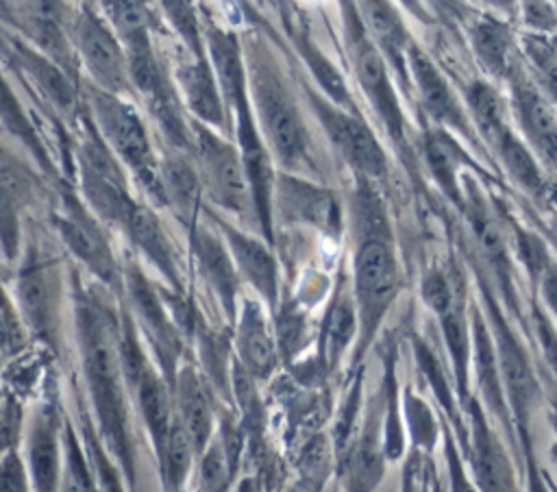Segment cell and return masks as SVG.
I'll use <instances>...</instances> for the list:
<instances>
[{"label": "cell", "instance_id": "1", "mask_svg": "<svg viewBox=\"0 0 557 492\" xmlns=\"http://www.w3.org/2000/svg\"><path fill=\"white\" fill-rule=\"evenodd\" d=\"M74 324L85 383L107 451L135 483V451L128 422V383L122 368L120 324L107 303L76 283Z\"/></svg>", "mask_w": 557, "mask_h": 492}, {"label": "cell", "instance_id": "2", "mask_svg": "<svg viewBox=\"0 0 557 492\" xmlns=\"http://www.w3.org/2000/svg\"><path fill=\"white\" fill-rule=\"evenodd\" d=\"M89 118L117 161L135 176L146 198L165 207L159 161L137 109L122 96L100 87L89 89Z\"/></svg>", "mask_w": 557, "mask_h": 492}, {"label": "cell", "instance_id": "3", "mask_svg": "<svg viewBox=\"0 0 557 492\" xmlns=\"http://www.w3.org/2000/svg\"><path fill=\"white\" fill-rule=\"evenodd\" d=\"M248 87L252 91L261 133L276 159L283 165H300L309 150L307 128L289 87L263 52L250 59Z\"/></svg>", "mask_w": 557, "mask_h": 492}, {"label": "cell", "instance_id": "4", "mask_svg": "<svg viewBox=\"0 0 557 492\" xmlns=\"http://www.w3.org/2000/svg\"><path fill=\"white\" fill-rule=\"evenodd\" d=\"M191 150L196 152L200 183L211 200L242 218L255 213L239 150L198 120L191 122Z\"/></svg>", "mask_w": 557, "mask_h": 492}, {"label": "cell", "instance_id": "5", "mask_svg": "<svg viewBox=\"0 0 557 492\" xmlns=\"http://www.w3.org/2000/svg\"><path fill=\"white\" fill-rule=\"evenodd\" d=\"M126 50L131 89L144 98L148 111L159 122L163 135L178 148L191 150V122L187 124L181 109L176 85L154 54L152 41L137 44Z\"/></svg>", "mask_w": 557, "mask_h": 492}, {"label": "cell", "instance_id": "6", "mask_svg": "<svg viewBox=\"0 0 557 492\" xmlns=\"http://www.w3.org/2000/svg\"><path fill=\"white\" fill-rule=\"evenodd\" d=\"M54 229L70 253L100 283L109 287H117L122 283V268L115 261L98 218L74 194H61V205L54 213Z\"/></svg>", "mask_w": 557, "mask_h": 492}, {"label": "cell", "instance_id": "7", "mask_svg": "<svg viewBox=\"0 0 557 492\" xmlns=\"http://www.w3.org/2000/svg\"><path fill=\"white\" fill-rule=\"evenodd\" d=\"M346 2V17H348V35H350V52H352V63L355 72L359 78V85L370 100L372 109L385 124L387 133L396 139L403 142L405 135V115L400 109V102L396 98V91L392 87L389 74H387V61L379 46L370 39L368 30L363 28L357 9L352 0Z\"/></svg>", "mask_w": 557, "mask_h": 492}, {"label": "cell", "instance_id": "8", "mask_svg": "<svg viewBox=\"0 0 557 492\" xmlns=\"http://www.w3.org/2000/svg\"><path fill=\"white\" fill-rule=\"evenodd\" d=\"M122 285L128 294L131 307L141 322L144 333L152 342L157 350V359L163 368V377L168 383H174L176 374V361L181 353V337L178 329L174 324V318L170 316V303L165 296L150 283V279L141 272V268L135 261H128L122 270Z\"/></svg>", "mask_w": 557, "mask_h": 492}, {"label": "cell", "instance_id": "9", "mask_svg": "<svg viewBox=\"0 0 557 492\" xmlns=\"http://www.w3.org/2000/svg\"><path fill=\"white\" fill-rule=\"evenodd\" d=\"M74 44L94 87L122 96L131 89L126 50L102 15L83 9L74 20Z\"/></svg>", "mask_w": 557, "mask_h": 492}, {"label": "cell", "instance_id": "10", "mask_svg": "<svg viewBox=\"0 0 557 492\" xmlns=\"http://www.w3.org/2000/svg\"><path fill=\"white\" fill-rule=\"evenodd\" d=\"M331 144L359 174L379 179L387 172V157L370 126L355 113L318 94L309 96Z\"/></svg>", "mask_w": 557, "mask_h": 492}, {"label": "cell", "instance_id": "11", "mask_svg": "<svg viewBox=\"0 0 557 492\" xmlns=\"http://www.w3.org/2000/svg\"><path fill=\"white\" fill-rule=\"evenodd\" d=\"M396 285V261L389 246L379 237L366 239L355 259V292L363 340L376 331L381 318L394 300Z\"/></svg>", "mask_w": 557, "mask_h": 492}, {"label": "cell", "instance_id": "12", "mask_svg": "<svg viewBox=\"0 0 557 492\" xmlns=\"http://www.w3.org/2000/svg\"><path fill=\"white\" fill-rule=\"evenodd\" d=\"M57 263L48 257H41L30 250V257L22 263L15 279V298L20 307V316L26 327L44 340H52L57 331V313H59V281Z\"/></svg>", "mask_w": 557, "mask_h": 492}, {"label": "cell", "instance_id": "13", "mask_svg": "<svg viewBox=\"0 0 557 492\" xmlns=\"http://www.w3.org/2000/svg\"><path fill=\"white\" fill-rule=\"evenodd\" d=\"M61 429L63 422L52 405H41L26 427L24 462L35 490H54L59 485L63 464Z\"/></svg>", "mask_w": 557, "mask_h": 492}, {"label": "cell", "instance_id": "14", "mask_svg": "<svg viewBox=\"0 0 557 492\" xmlns=\"http://www.w3.org/2000/svg\"><path fill=\"white\" fill-rule=\"evenodd\" d=\"M407 70L416 83V91H418L426 113L437 124L459 131L466 137H472L468 118H466L455 91L450 89L448 81L442 76V72L429 59V54L422 52L416 44H409V48H407Z\"/></svg>", "mask_w": 557, "mask_h": 492}, {"label": "cell", "instance_id": "15", "mask_svg": "<svg viewBox=\"0 0 557 492\" xmlns=\"http://www.w3.org/2000/svg\"><path fill=\"white\" fill-rule=\"evenodd\" d=\"M507 78L511 83L518 120L529 142L546 163L557 165V113L553 102L542 94L537 85L520 74L516 65Z\"/></svg>", "mask_w": 557, "mask_h": 492}, {"label": "cell", "instance_id": "16", "mask_svg": "<svg viewBox=\"0 0 557 492\" xmlns=\"http://www.w3.org/2000/svg\"><path fill=\"white\" fill-rule=\"evenodd\" d=\"M120 229L124 231L128 242L137 248V253H141V257L148 263H152L178 294H183L176 250L157 213L148 205L135 200L128 213L124 216Z\"/></svg>", "mask_w": 557, "mask_h": 492}, {"label": "cell", "instance_id": "17", "mask_svg": "<svg viewBox=\"0 0 557 492\" xmlns=\"http://www.w3.org/2000/svg\"><path fill=\"white\" fill-rule=\"evenodd\" d=\"M176 91L181 102L194 113V118L211 128L226 126V102L215 78V72L205 54L191 61L178 63L174 70Z\"/></svg>", "mask_w": 557, "mask_h": 492}, {"label": "cell", "instance_id": "18", "mask_svg": "<svg viewBox=\"0 0 557 492\" xmlns=\"http://www.w3.org/2000/svg\"><path fill=\"white\" fill-rule=\"evenodd\" d=\"M191 253L196 257V266L207 281V285L213 290V294L220 298L224 311L228 318H235V300H237V268L235 261L224 246V242L209 231L207 226L191 222Z\"/></svg>", "mask_w": 557, "mask_h": 492}, {"label": "cell", "instance_id": "19", "mask_svg": "<svg viewBox=\"0 0 557 492\" xmlns=\"http://www.w3.org/2000/svg\"><path fill=\"white\" fill-rule=\"evenodd\" d=\"M226 248L235 261L237 272L268 300L270 307L276 305L278 292V270L272 253L257 237L218 220Z\"/></svg>", "mask_w": 557, "mask_h": 492}, {"label": "cell", "instance_id": "20", "mask_svg": "<svg viewBox=\"0 0 557 492\" xmlns=\"http://www.w3.org/2000/svg\"><path fill=\"white\" fill-rule=\"evenodd\" d=\"M172 392L176 405L174 414L187 429L194 448L200 455L213 435V409L207 388L191 364H183L176 368Z\"/></svg>", "mask_w": 557, "mask_h": 492}, {"label": "cell", "instance_id": "21", "mask_svg": "<svg viewBox=\"0 0 557 492\" xmlns=\"http://www.w3.org/2000/svg\"><path fill=\"white\" fill-rule=\"evenodd\" d=\"M496 348H498L496 359H498L503 390L509 396L516 420L524 429L529 420L531 403L535 398V379L529 368L524 350L520 348V344L516 342V337L509 333L507 324L500 318L496 322Z\"/></svg>", "mask_w": 557, "mask_h": 492}, {"label": "cell", "instance_id": "22", "mask_svg": "<svg viewBox=\"0 0 557 492\" xmlns=\"http://www.w3.org/2000/svg\"><path fill=\"white\" fill-rule=\"evenodd\" d=\"M355 9L363 28L376 41L383 57H387L396 72L405 78L407 48L411 41L396 7L389 0H357Z\"/></svg>", "mask_w": 557, "mask_h": 492}, {"label": "cell", "instance_id": "23", "mask_svg": "<svg viewBox=\"0 0 557 492\" xmlns=\"http://www.w3.org/2000/svg\"><path fill=\"white\" fill-rule=\"evenodd\" d=\"M237 350L252 377H268L276 364V346L268 320L255 300H246L237 320Z\"/></svg>", "mask_w": 557, "mask_h": 492}, {"label": "cell", "instance_id": "24", "mask_svg": "<svg viewBox=\"0 0 557 492\" xmlns=\"http://www.w3.org/2000/svg\"><path fill=\"white\" fill-rule=\"evenodd\" d=\"M468 35L481 67L492 76L507 78L513 70V37L507 24L498 17L483 15L470 22Z\"/></svg>", "mask_w": 557, "mask_h": 492}, {"label": "cell", "instance_id": "25", "mask_svg": "<svg viewBox=\"0 0 557 492\" xmlns=\"http://www.w3.org/2000/svg\"><path fill=\"white\" fill-rule=\"evenodd\" d=\"M159 181L163 189L165 207H170L187 224L196 222L202 183L194 163L181 155L159 161Z\"/></svg>", "mask_w": 557, "mask_h": 492}, {"label": "cell", "instance_id": "26", "mask_svg": "<svg viewBox=\"0 0 557 492\" xmlns=\"http://www.w3.org/2000/svg\"><path fill=\"white\" fill-rule=\"evenodd\" d=\"M30 194V183L9 161L0 163V244L7 259H15L20 246V205Z\"/></svg>", "mask_w": 557, "mask_h": 492}, {"label": "cell", "instance_id": "27", "mask_svg": "<svg viewBox=\"0 0 557 492\" xmlns=\"http://www.w3.org/2000/svg\"><path fill=\"white\" fill-rule=\"evenodd\" d=\"M100 9L124 48L152 41L154 17L150 0H100Z\"/></svg>", "mask_w": 557, "mask_h": 492}, {"label": "cell", "instance_id": "28", "mask_svg": "<svg viewBox=\"0 0 557 492\" xmlns=\"http://www.w3.org/2000/svg\"><path fill=\"white\" fill-rule=\"evenodd\" d=\"M461 207L468 213L470 229L485 255V259L492 263V268L498 272L503 281H507L509 272V257H507V246L503 239V233L498 229V222L492 218L487 207L476 198L474 192L468 194V200L461 202Z\"/></svg>", "mask_w": 557, "mask_h": 492}, {"label": "cell", "instance_id": "29", "mask_svg": "<svg viewBox=\"0 0 557 492\" xmlns=\"http://www.w3.org/2000/svg\"><path fill=\"white\" fill-rule=\"evenodd\" d=\"M278 194H281V200H285V209L298 220L329 224L333 218L335 205L331 196L320 187L296 181L292 176H281Z\"/></svg>", "mask_w": 557, "mask_h": 492}, {"label": "cell", "instance_id": "30", "mask_svg": "<svg viewBox=\"0 0 557 492\" xmlns=\"http://www.w3.org/2000/svg\"><path fill=\"white\" fill-rule=\"evenodd\" d=\"M194 455H196L194 442H191L187 429L183 427V422L174 414V420L170 425V431H168V438L163 442V448L157 455L159 470H161L165 488L178 490V488L185 485V481L189 477V470H191Z\"/></svg>", "mask_w": 557, "mask_h": 492}, {"label": "cell", "instance_id": "31", "mask_svg": "<svg viewBox=\"0 0 557 492\" xmlns=\"http://www.w3.org/2000/svg\"><path fill=\"white\" fill-rule=\"evenodd\" d=\"M466 102L470 107V113L481 131V135L485 137L487 144H496V139L509 131L507 118H505V107L500 96L496 94V89L485 83V81H472L466 87Z\"/></svg>", "mask_w": 557, "mask_h": 492}, {"label": "cell", "instance_id": "32", "mask_svg": "<svg viewBox=\"0 0 557 492\" xmlns=\"http://www.w3.org/2000/svg\"><path fill=\"white\" fill-rule=\"evenodd\" d=\"M424 155L429 161V168L435 176V181L440 183V187L450 196V200H455L457 205H461V192H459V148L457 144L444 135L442 131L437 133H429L424 137Z\"/></svg>", "mask_w": 557, "mask_h": 492}, {"label": "cell", "instance_id": "33", "mask_svg": "<svg viewBox=\"0 0 557 492\" xmlns=\"http://www.w3.org/2000/svg\"><path fill=\"white\" fill-rule=\"evenodd\" d=\"M494 150L498 152L503 165L507 168V172L529 192L540 194L544 189V179L540 172V165L535 161V157L531 155V150L524 146L522 139H518L513 135V131H505L496 144Z\"/></svg>", "mask_w": 557, "mask_h": 492}, {"label": "cell", "instance_id": "34", "mask_svg": "<svg viewBox=\"0 0 557 492\" xmlns=\"http://www.w3.org/2000/svg\"><path fill=\"white\" fill-rule=\"evenodd\" d=\"M472 324H474V366H476L479 383H481L483 394L490 401V405L494 409L503 411V383H500L498 359H496L492 337H490L483 320L479 318V313H474Z\"/></svg>", "mask_w": 557, "mask_h": 492}, {"label": "cell", "instance_id": "35", "mask_svg": "<svg viewBox=\"0 0 557 492\" xmlns=\"http://www.w3.org/2000/svg\"><path fill=\"white\" fill-rule=\"evenodd\" d=\"M298 48H300V54L302 59L307 61L313 78L318 81V85L324 89L326 98L333 100L335 104L348 109V111H355L352 107V98H350V91L342 78V74L337 72V67L324 57V52L318 50V46L313 41H309L307 37H298Z\"/></svg>", "mask_w": 557, "mask_h": 492}, {"label": "cell", "instance_id": "36", "mask_svg": "<svg viewBox=\"0 0 557 492\" xmlns=\"http://www.w3.org/2000/svg\"><path fill=\"white\" fill-rule=\"evenodd\" d=\"M474 442H476V475L483 488H505L507 466L500 448L496 446L492 431L487 429L481 414L474 411Z\"/></svg>", "mask_w": 557, "mask_h": 492}, {"label": "cell", "instance_id": "37", "mask_svg": "<svg viewBox=\"0 0 557 492\" xmlns=\"http://www.w3.org/2000/svg\"><path fill=\"white\" fill-rule=\"evenodd\" d=\"M0 120H2V124H4L15 137L22 139V144H24L26 148H30V150L37 155L39 163H41L44 168H48L46 150H44V146H41V142H39V137H37L33 124H30L28 118L24 115V111H22V107H20V102H17V98H15V94H13V89L9 87V83L4 81L2 74H0Z\"/></svg>", "mask_w": 557, "mask_h": 492}, {"label": "cell", "instance_id": "38", "mask_svg": "<svg viewBox=\"0 0 557 492\" xmlns=\"http://www.w3.org/2000/svg\"><path fill=\"white\" fill-rule=\"evenodd\" d=\"M159 4L163 15L170 20L174 30L178 33V37L187 44L189 52L196 57L205 54L202 30H200V22L191 0H159Z\"/></svg>", "mask_w": 557, "mask_h": 492}, {"label": "cell", "instance_id": "39", "mask_svg": "<svg viewBox=\"0 0 557 492\" xmlns=\"http://www.w3.org/2000/svg\"><path fill=\"white\" fill-rule=\"evenodd\" d=\"M440 322H442V329H444V335H446V344H448V350H450V357H453V364H455L457 379H459L461 388H466V372H468L470 350H468V333H466V324H463V316H461L459 305H455L453 309L442 313Z\"/></svg>", "mask_w": 557, "mask_h": 492}, {"label": "cell", "instance_id": "40", "mask_svg": "<svg viewBox=\"0 0 557 492\" xmlns=\"http://www.w3.org/2000/svg\"><path fill=\"white\" fill-rule=\"evenodd\" d=\"M357 329V313L350 300H339L326 322V355L329 361L335 364L342 350L348 346Z\"/></svg>", "mask_w": 557, "mask_h": 492}, {"label": "cell", "instance_id": "41", "mask_svg": "<svg viewBox=\"0 0 557 492\" xmlns=\"http://www.w3.org/2000/svg\"><path fill=\"white\" fill-rule=\"evenodd\" d=\"M233 470L226 457V451L220 440H209L200 453L198 483L202 490H224L228 485Z\"/></svg>", "mask_w": 557, "mask_h": 492}, {"label": "cell", "instance_id": "42", "mask_svg": "<svg viewBox=\"0 0 557 492\" xmlns=\"http://www.w3.org/2000/svg\"><path fill=\"white\" fill-rule=\"evenodd\" d=\"M524 48H527V54H529L533 67L540 74V81L546 85L548 94L557 102V59L548 50L546 39H542L540 35H531L524 39Z\"/></svg>", "mask_w": 557, "mask_h": 492}, {"label": "cell", "instance_id": "43", "mask_svg": "<svg viewBox=\"0 0 557 492\" xmlns=\"http://www.w3.org/2000/svg\"><path fill=\"white\" fill-rule=\"evenodd\" d=\"M422 298L437 313V318L457 305L453 285L446 279V274H442V272H429L424 276V281H422Z\"/></svg>", "mask_w": 557, "mask_h": 492}, {"label": "cell", "instance_id": "44", "mask_svg": "<svg viewBox=\"0 0 557 492\" xmlns=\"http://www.w3.org/2000/svg\"><path fill=\"white\" fill-rule=\"evenodd\" d=\"M518 255L535 281L540 279V274L544 272V268L550 261V255H548L544 242L535 233L522 231V229H518Z\"/></svg>", "mask_w": 557, "mask_h": 492}, {"label": "cell", "instance_id": "45", "mask_svg": "<svg viewBox=\"0 0 557 492\" xmlns=\"http://www.w3.org/2000/svg\"><path fill=\"white\" fill-rule=\"evenodd\" d=\"M30 477L26 462L20 457V453L9 446L0 451V490H28Z\"/></svg>", "mask_w": 557, "mask_h": 492}, {"label": "cell", "instance_id": "46", "mask_svg": "<svg viewBox=\"0 0 557 492\" xmlns=\"http://www.w3.org/2000/svg\"><path fill=\"white\" fill-rule=\"evenodd\" d=\"M524 22L537 33L557 30V7L550 0H516Z\"/></svg>", "mask_w": 557, "mask_h": 492}, {"label": "cell", "instance_id": "47", "mask_svg": "<svg viewBox=\"0 0 557 492\" xmlns=\"http://www.w3.org/2000/svg\"><path fill=\"white\" fill-rule=\"evenodd\" d=\"M407 420L413 440L422 446H431L435 440V422L429 407L416 396H407Z\"/></svg>", "mask_w": 557, "mask_h": 492}, {"label": "cell", "instance_id": "48", "mask_svg": "<svg viewBox=\"0 0 557 492\" xmlns=\"http://www.w3.org/2000/svg\"><path fill=\"white\" fill-rule=\"evenodd\" d=\"M17 429H20V416H15V407L11 403L0 401V451L13 446Z\"/></svg>", "mask_w": 557, "mask_h": 492}, {"label": "cell", "instance_id": "49", "mask_svg": "<svg viewBox=\"0 0 557 492\" xmlns=\"http://www.w3.org/2000/svg\"><path fill=\"white\" fill-rule=\"evenodd\" d=\"M426 2L446 22H463V20H468L470 9H468L466 0H424V7H426Z\"/></svg>", "mask_w": 557, "mask_h": 492}, {"label": "cell", "instance_id": "50", "mask_svg": "<svg viewBox=\"0 0 557 492\" xmlns=\"http://www.w3.org/2000/svg\"><path fill=\"white\" fill-rule=\"evenodd\" d=\"M537 281H540V287H542L546 305L550 307L553 316L557 318V261L550 259Z\"/></svg>", "mask_w": 557, "mask_h": 492}, {"label": "cell", "instance_id": "51", "mask_svg": "<svg viewBox=\"0 0 557 492\" xmlns=\"http://www.w3.org/2000/svg\"><path fill=\"white\" fill-rule=\"evenodd\" d=\"M540 333H542V342H544V350L548 357V364L557 377V333H553L542 320H540Z\"/></svg>", "mask_w": 557, "mask_h": 492}, {"label": "cell", "instance_id": "52", "mask_svg": "<svg viewBox=\"0 0 557 492\" xmlns=\"http://www.w3.org/2000/svg\"><path fill=\"white\" fill-rule=\"evenodd\" d=\"M481 2L503 15H509L516 11V0H481Z\"/></svg>", "mask_w": 557, "mask_h": 492}, {"label": "cell", "instance_id": "53", "mask_svg": "<svg viewBox=\"0 0 557 492\" xmlns=\"http://www.w3.org/2000/svg\"><path fill=\"white\" fill-rule=\"evenodd\" d=\"M405 9H409L416 17H420V20H429V13H426V7H424V2L422 0H398Z\"/></svg>", "mask_w": 557, "mask_h": 492}, {"label": "cell", "instance_id": "54", "mask_svg": "<svg viewBox=\"0 0 557 492\" xmlns=\"http://www.w3.org/2000/svg\"><path fill=\"white\" fill-rule=\"evenodd\" d=\"M546 44H548V50L553 52V57L557 59V30H553V35L546 39Z\"/></svg>", "mask_w": 557, "mask_h": 492}, {"label": "cell", "instance_id": "55", "mask_svg": "<svg viewBox=\"0 0 557 492\" xmlns=\"http://www.w3.org/2000/svg\"><path fill=\"white\" fill-rule=\"evenodd\" d=\"M7 161V157H4V150H2V146H0V163H4Z\"/></svg>", "mask_w": 557, "mask_h": 492}, {"label": "cell", "instance_id": "56", "mask_svg": "<svg viewBox=\"0 0 557 492\" xmlns=\"http://www.w3.org/2000/svg\"><path fill=\"white\" fill-rule=\"evenodd\" d=\"M553 455H555V459H557V442H555V446H553Z\"/></svg>", "mask_w": 557, "mask_h": 492}, {"label": "cell", "instance_id": "57", "mask_svg": "<svg viewBox=\"0 0 557 492\" xmlns=\"http://www.w3.org/2000/svg\"><path fill=\"white\" fill-rule=\"evenodd\" d=\"M555 411H557V396H555Z\"/></svg>", "mask_w": 557, "mask_h": 492}, {"label": "cell", "instance_id": "58", "mask_svg": "<svg viewBox=\"0 0 557 492\" xmlns=\"http://www.w3.org/2000/svg\"><path fill=\"white\" fill-rule=\"evenodd\" d=\"M550 2H553V4H555V7H557V0H550Z\"/></svg>", "mask_w": 557, "mask_h": 492}]
</instances>
